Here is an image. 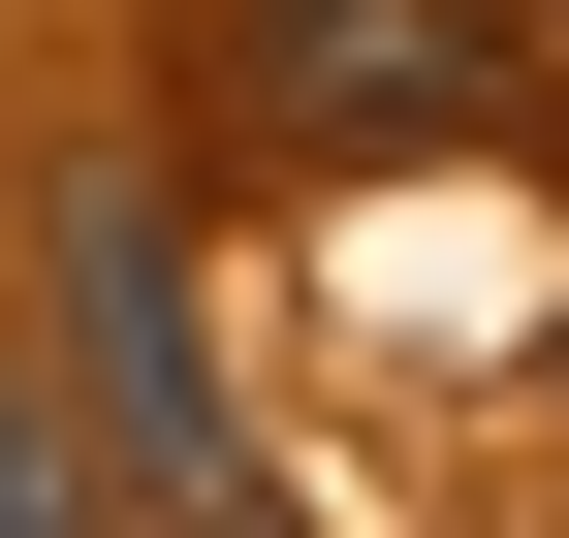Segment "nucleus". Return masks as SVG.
<instances>
[{"label":"nucleus","instance_id":"2","mask_svg":"<svg viewBox=\"0 0 569 538\" xmlns=\"http://www.w3.org/2000/svg\"><path fill=\"white\" fill-rule=\"evenodd\" d=\"M63 349H96V507H253V444H222V349H190V222L159 190H63Z\"/></svg>","mask_w":569,"mask_h":538},{"label":"nucleus","instance_id":"3","mask_svg":"<svg viewBox=\"0 0 569 538\" xmlns=\"http://www.w3.org/2000/svg\"><path fill=\"white\" fill-rule=\"evenodd\" d=\"M63 507H96V412H63V380L0 349V538H63Z\"/></svg>","mask_w":569,"mask_h":538},{"label":"nucleus","instance_id":"1","mask_svg":"<svg viewBox=\"0 0 569 538\" xmlns=\"http://www.w3.org/2000/svg\"><path fill=\"white\" fill-rule=\"evenodd\" d=\"M538 96V0H190V127L253 190H380V159H475Z\"/></svg>","mask_w":569,"mask_h":538}]
</instances>
